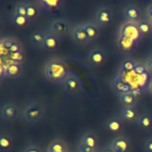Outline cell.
Listing matches in <instances>:
<instances>
[{
    "instance_id": "6da1fadb",
    "label": "cell",
    "mask_w": 152,
    "mask_h": 152,
    "mask_svg": "<svg viewBox=\"0 0 152 152\" xmlns=\"http://www.w3.org/2000/svg\"><path fill=\"white\" fill-rule=\"evenodd\" d=\"M70 72L68 65L61 59H51L44 67L45 77L53 83H62Z\"/></svg>"
},
{
    "instance_id": "7a4b0ae2",
    "label": "cell",
    "mask_w": 152,
    "mask_h": 152,
    "mask_svg": "<svg viewBox=\"0 0 152 152\" xmlns=\"http://www.w3.org/2000/svg\"><path fill=\"white\" fill-rule=\"evenodd\" d=\"M46 113V107L42 102L32 100L27 102L21 110V118L29 124L40 122Z\"/></svg>"
},
{
    "instance_id": "3957f363",
    "label": "cell",
    "mask_w": 152,
    "mask_h": 152,
    "mask_svg": "<svg viewBox=\"0 0 152 152\" xmlns=\"http://www.w3.org/2000/svg\"><path fill=\"white\" fill-rule=\"evenodd\" d=\"M61 84L64 90L70 94H77L82 90V82L80 77L72 71Z\"/></svg>"
},
{
    "instance_id": "277c9868",
    "label": "cell",
    "mask_w": 152,
    "mask_h": 152,
    "mask_svg": "<svg viewBox=\"0 0 152 152\" xmlns=\"http://www.w3.org/2000/svg\"><path fill=\"white\" fill-rule=\"evenodd\" d=\"M21 117V109L13 102H4L1 105V118L4 121H12Z\"/></svg>"
},
{
    "instance_id": "5b68a950",
    "label": "cell",
    "mask_w": 152,
    "mask_h": 152,
    "mask_svg": "<svg viewBox=\"0 0 152 152\" xmlns=\"http://www.w3.org/2000/svg\"><path fill=\"white\" fill-rule=\"evenodd\" d=\"M114 18V12L112 9L108 5L100 6L95 13V21L100 27H106L109 25Z\"/></svg>"
},
{
    "instance_id": "8992f818",
    "label": "cell",
    "mask_w": 152,
    "mask_h": 152,
    "mask_svg": "<svg viewBox=\"0 0 152 152\" xmlns=\"http://www.w3.org/2000/svg\"><path fill=\"white\" fill-rule=\"evenodd\" d=\"M49 29L55 34H56L57 36L61 37V36L67 35L69 32H72L73 27L66 19L57 18L51 21Z\"/></svg>"
},
{
    "instance_id": "52a82bcc",
    "label": "cell",
    "mask_w": 152,
    "mask_h": 152,
    "mask_svg": "<svg viewBox=\"0 0 152 152\" xmlns=\"http://www.w3.org/2000/svg\"><path fill=\"white\" fill-rule=\"evenodd\" d=\"M103 128L105 131L111 134H120L125 128V120L121 116H114L103 123Z\"/></svg>"
},
{
    "instance_id": "ba28073f",
    "label": "cell",
    "mask_w": 152,
    "mask_h": 152,
    "mask_svg": "<svg viewBox=\"0 0 152 152\" xmlns=\"http://www.w3.org/2000/svg\"><path fill=\"white\" fill-rule=\"evenodd\" d=\"M107 53L99 46L92 48L88 54L89 62L95 67H101L107 62Z\"/></svg>"
},
{
    "instance_id": "9c48e42d",
    "label": "cell",
    "mask_w": 152,
    "mask_h": 152,
    "mask_svg": "<svg viewBox=\"0 0 152 152\" xmlns=\"http://www.w3.org/2000/svg\"><path fill=\"white\" fill-rule=\"evenodd\" d=\"M115 152H131L132 142L125 135H118L114 138L108 144Z\"/></svg>"
},
{
    "instance_id": "30bf717a",
    "label": "cell",
    "mask_w": 152,
    "mask_h": 152,
    "mask_svg": "<svg viewBox=\"0 0 152 152\" xmlns=\"http://www.w3.org/2000/svg\"><path fill=\"white\" fill-rule=\"evenodd\" d=\"M120 35L125 36L126 37L132 38L136 42H139L140 39L142 37V35L139 29V27L136 22L126 21L121 28Z\"/></svg>"
},
{
    "instance_id": "8fae6325",
    "label": "cell",
    "mask_w": 152,
    "mask_h": 152,
    "mask_svg": "<svg viewBox=\"0 0 152 152\" xmlns=\"http://www.w3.org/2000/svg\"><path fill=\"white\" fill-rule=\"evenodd\" d=\"M124 15L127 21L139 22L143 20V13L142 9L136 4H128L124 8Z\"/></svg>"
},
{
    "instance_id": "7c38bea8",
    "label": "cell",
    "mask_w": 152,
    "mask_h": 152,
    "mask_svg": "<svg viewBox=\"0 0 152 152\" xmlns=\"http://www.w3.org/2000/svg\"><path fill=\"white\" fill-rule=\"evenodd\" d=\"M80 142L93 149L94 151H100V139L93 131H88L84 133L81 137Z\"/></svg>"
},
{
    "instance_id": "4fadbf2b",
    "label": "cell",
    "mask_w": 152,
    "mask_h": 152,
    "mask_svg": "<svg viewBox=\"0 0 152 152\" xmlns=\"http://www.w3.org/2000/svg\"><path fill=\"white\" fill-rule=\"evenodd\" d=\"M71 35H72L73 39L80 45H87L91 41L87 32L85 31L84 28L82 27V23H79L75 25L74 27H73Z\"/></svg>"
},
{
    "instance_id": "5bb4252c",
    "label": "cell",
    "mask_w": 152,
    "mask_h": 152,
    "mask_svg": "<svg viewBox=\"0 0 152 152\" xmlns=\"http://www.w3.org/2000/svg\"><path fill=\"white\" fill-rule=\"evenodd\" d=\"M60 42V37L52 32L50 29H47L43 43V48L48 51H55L59 47Z\"/></svg>"
},
{
    "instance_id": "9a60e30c",
    "label": "cell",
    "mask_w": 152,
    "mask_h": 152,
    "mask_svg": "<svg viewBox=\"0 0 152 152\" xmlns=\"http://www.w3.org/2000/svg\"><path fill=\"white\" fill-rule=\"evenodd\" d=\"M82 24L90 40H95L100 36V33H101L100 26L96 21L86 20L84 22H82Z\"/></svg>"
},
{
    "instance_id": "2e32d148",
    "label": "cell",
    "mask_w": 152,
    "mask_h": 152,
    "mask_svg": "<svg viewBox=\"0 0 152 152\" xmlns=\"http://www.w3.org/2000/svg\"><path fill=\"white\" fill-rule=\"evenodd\" d=\"M140 112L138 111V109L136 107H123L121 110V117L125 120V122H136L139 116Z\"/></svg>"
},
{
    "instance_id": "e0dca14e",
    "label": "cell",
    "mask_w": 152,
    "mask_h": 152,
    "mask_svg": "<svg viewBox=\"0 0 152 152\" xmlns=\"http://www.w3.org/2000/svg\"><path fill=\"white\" fill-rule=\"evenodd\" d=\"M40 9L46 11H56L61 9L65 2L63 0H38L36 2Z\"/></svg>"
},
{
    "instance_id": "ac0fdd59",
    "label": "cell",
    "mask_w": 152,
    "mask_h": 152,
    "mask_svg": "<svg viewBox=\"0 0 152 152\" xmlns=\"http://www.w3.org/2000/svg\"><path fill=\"white\" fill-rule=\"evenodd\" d=\"M136 123L140 128L143 130H150L152 127V113L148 110L141 112Z\"/></svg>"
},
{
    "instance_id": "d6986e66",
    "label": "cell",
    "mask_w": 152,
    "mask_h": 152,
    "mask_svg": "<svg viewBox=\"0 0 152 152\" xmlns=\"http://www.w3.org/2000/svg\"><path fill=\"white\" fill-rule=\"evenodd\" d=\"M69 151V148L67 142L62 139H55L53 140L48 146L47 147L46 152H67Z\"/></svg>"
},
{
    "instance_id": "ffe728a7",
    "label": "cell",
    "mask_w": 152,
    "mask_h": 152,
    "mask_svg": "<svg viewBox=\"0 0 152 152\" xmlns=\"http://www.w3.org/2000/svg\"><path fill=\"white\" fill-rule=\"evenodd\" d=\"M119 100L124 107H136L138 103L137 97L132 92L120 94Z\"/></svg>"
},
{
    "instance_id": "44dd1931",
    "label": "cell",
    "mask_w": 152,
    "mask_h": 152,
    "mask_svg": "<svg viewBox=\"0 0 152 152\" xmlns=\"http://www.w3.org/2000/svg\"><path fill=\"white\" fill-rule=\"evenodd\" d=\"M136 43L137 42L135 40L132 39V38H129V37H126L121 36V35L119 36L118 45H119L120 49L123 52H126V53L132 52L135 48Z\"/></svg>"
},
{
    "instance_id": "7402d4cb",
    "label": "cell",
    "mask_w": 152,
    "mask_h": 152,
    "mask_svg": "<svg viewBox=\"0 0 152 152\" xmlns=\"http://www.w3.org/2000/svg\"><path fill=\"white\" fill-rule=\"evenodd\" d=\"M40 7L36 2H27V17L30 21L36 20L40 14Z\"/></svg>"
},
{
    "instance_id": "603a6c76",
    "label": "cell",
    "mask_w": 152,
    "mask_h": 152,
    "mask_svg": "<svg viewBox=\"0 0 152 152\" xmlns=\"http://www.w3.org/2000/svg\"><path fill=\"white\" fill-rule=\"evenodd\" d=\"M47 30H35L30 34V40L37 47H43Z\"/></svg>"
},
{
    "instance_id": "cb8c5ba5",
    "label": "cell",
    "mask_w": 152,
    "mask_h": 152,
    "mask_svg": "<svg viewBox=\"0 0 152 152\" xmlns=\"http://www.w3.org/2000/svg\"><path fill=\"white\" fill-rule=\"evenodd\" d=\"M13 147V138L7 134H1L0 135V149L2 152H9Z\"/></svg>"
},
{
    "instance_id": "d4e9b609",
    "label": "cell",
    "mask_w": 152,
    "mask_h": 152,
    "mask_svg": "<svg viewBox=\"0 0 152 152\" xmlns=\"http://www.w3.org/2000/svg\"><path fill=\"white\" fill-rule=\"evenodd\" d=\"M12 21L16 27H18L20 28L28 27L30 22V20H29V18L27 16L20 15L15 12H13V14H12Z\"/></svg>"
},
{
    "instance_id": "484cf974",
    "label": "cell",
    "mask_w": 152,
    "mask_h": 152,
    "mask_svg": "<svg viewBox=\"0 0 152 152\" xmlns=\"http://www.w3.org/2000/svg\"><path fill=\"white\" fill-rule=\"evenodd\" d=\"M22 71V63H13L10 64L7 69V77H17L21 75Z\"/></svg>"
},
{
    "instance_id": "4316f807",
    "label": "cell",
    "mask_w": 152,
    "mask_h": 152,
    "mask_svg": "<svg viewBox=\"0 0 152 152\" xmlns=\"http://www.w3.org/2000/svg\"><path fill=\"white\" fill-rule=\"evenodd\" d=\"M137 25L139 27V29H140L142 37H146V36H148L151 32V22L148 20L143 19L142 20H140L139 22H137Z\"/></svg>"
},
{
    "instance_id": "83f0119b",
    "label": "cell",
    "mask_w": 152,
    "mask_h": 152,
    "mask_svg": "<svg viewBox=\"0 0 152 152\" xmlns=\"http://www.w3.org/2000/svg\"><path fill=\"white\" fill-rule=\"evenodd\" d=\"M8 57L13 61L18 62V63H23V61L26 60V54L23 50L16 52V53H10Z\"/></svg>"
},
{
    "instance_id": "f1b7e54d",
    "label": "cell",
    "mask_w": 152,
    "mask_h": 152,
    "mask_svg": "<svg viewBox=\"0 0 152 152\" xmlns=\"http://www.w3.org/2000/svg\"><path fill=\"white\" fill-rule=\"evenodd\" d=\"M13 12L20 15L27 16V2H19L15 4Z\"/></svg>"
},
{
    "instance_id": "f546056e",
    "label": "cell",
    "mask_w": 152,
    "mask_h": 152,
    "mask_svg": "<svg viewBox=\"0 0 152 152\" xmlns=\"http://www.w3.org/2000/svg\"><path fill=\"white\" fill-rule=\"evenodd\" d=\"M14 40H15V38L12 37H1V42H0V46L10 50V48L13 45Z\"/></svg>"
},
{
    "instance_id": "4dcf8cb0",
    "label": "cell",
    "mask_w": 152,
    "mask_h": 152,
    "mask_svg": "<svg viewBox=\"0 0 152 152\" xmlns=\"http://www.w3.org/2000/svg\"><path fill=\"white\" fill-rule=\"evenodd\" d=\"M136 61L133 59H126L123 63H122V69H124L125 71H132L134 70L135 65H136Z\"/></svg>"
},
{
    "instance_id": "1f68e13d",
    "label": "cell",
    "mask_w": 152,
    "mask_h": 152,
    "mask_svg": "<svg viewBox=\"0 0 152 152\" xmlns=\"http://www.w3.org/2000/svg\"><path fill=\"white\" fill-rule=\"evenodd\" d=\"M8 64L4 61V58H0V76L1 78L4 79V77H7V69H8Z\"/></svg>"
},
{
    "instance_id": "d6a6232c",
    "label": "cell",
    "mask_w": 152,
    "mask_h": 152,
    "mask_svg": "<svg viewBox=\"0 0 152 152\" xmlns=\"http://www.w3.org/2000/svg\"><path fill=\"white\" fill-rule=\"evenodd\" d=\"M148 70L147 67L145 64L142 63V62H136V65H135V68H134V72L136 74H139V75H142L144 74L146 71Z\"/></svg>"
},
{
    "instance_id": "836d02e7",
    "label": "cell",
    "mask_w": 152,
    "mask_h": 152,
    "mask_svg": "<svg viewBox=\"0 0 152 152\" xmlns=\"http://www.w3.org/2000/svg\"><path fill=\"white\" fill-rule=\"evenodd\" d=\"M22 50H23V48H22V43H21L19 40H17V39L15 38V40H14L13 45H12L11 48H10V53H16V52L22 51Z\"/></svg>"
},
{
    "instance_id": "e575fe53",
    "label": "cell",
    "mask_w": 152,
    "mask_h": 152,
    "mask_svg": "<svg viewBox=\"0 0 152 152\" xmlns=\"http://www.w3.org/2000/svg\"><path fill=\"white\" fill-rule=\"evenodd\" d=\"M22 152H44L43 150L39 147L38 145H28L26 146L23 150H22Z\"/></svg>"
},
{
    "instance_id": "d590c367",
    "label": "cell",
    "mask_w": 152,
    "mask_h": 152,
    "mask_svg": "<svg viewBox=\"0 0 152 152\" xmlns=\"http://www.w3.org/2000/svg\"><path fill=\"white\" fill-rule=\"evenodd\" d=\"M92 151H94L93 149L84 145L82 142H79L77 146V152H92Z\"/></svg>"
},
{
    "instance_id": "8d00e7d4",
    "label": "cell",
    "mask_w": 152,
    "mask_h": 152,
    "mask_svg": "<svg viewBox=\"0 0 152 152\" xmlns=\"http://www.w3.org/2000/svg\"><path fill=\"white\" fill-rule=\"evenodd\" d=\"M143 148H144L145 152H152V136L150 137V138H148L144 142Z\"/></svg>"
},
{
    "instance_id": "74e56055",
    "label": "cell",
    "mask_w": 152,
    "mask_h": 152,
    "mask_svg": "<svg viewBox=\"0 0 152 152\" xmlns=\"http://www.w3.org/2000/svg\"><path fill=\"white\" fill-rule=\"evenodd\" d=\"M145 65L148 69V70H151L152 72V54L150 55L147 60H146V62H145Z\"/></svg>"
},
{
    "instance_id": "f35d334b",
    "label": "cell",
    "mask_w": 152,
    "mask_h": 152,
    "mask_svg": "<svg viewBox=\"0 0 152 152\" xmlns=\"http://www.w3.org/2000/svg\"><path fill=\"white\" fill-rule=\"evenodd\" d=\"M99 152H115L113 151V149L109 146V145H107L105 147H103L102 149H100Z\"/></svg>"
},
{
    "instance_id": "ab89813d",
    "label": "cell",
    "mask_w": 152,
    "mask_h": 152,
    "mask_svg": "<svg viewBox=\"0 0 152 152\" xmlns=\"http://www.w3.org/2000/svg\"><path fill=\"white\" fill-rule=\"evenodd\" d=\"M148 12H149V14L152 17V4H151L148 8Z\"/></svg>"
},
{
    "instance_id": "60d3db41",
    "label": "cell",
    "mask_w": 152,
    "mask_h": 152,
    "mask_svg": "<svg viewBox=\"0 0 152 152\" xmlns=\"http://www.w3.org/2000/svg\"><path fill=\"white\" fill-rule=\"evenodd\" d=\"M150 90H151V92L152 94V82L151 83V85H150Z\"/></svg>"
},
{
    "instance_id": "b9f144b4",
    "label": "cell",
    "mask_w": 152,
    "mask_h": 152,
    "mask_svg": "<svg viewBox=\"0 0 152 152\" xmlns=\"http://www.w3.org/2000/svg\"><path fill=\"white\" fill-rule=\"evenodd\" d=\"M92 152H99V151H92Z\"/></svg>"
},
{
    "instance_id": "7bdbcfd3",
    "label": "cell",
    "mask_w": 152,
    "mask_h": 152,
    "mask_svg": "<svg viewBox=\"0 0 152 152\" xmlns=\"http://www.w3.org/2000/svg\"><path fill=\"white\" fill-rule=\"evenodd\" d=\"M67 152H71V151H67Z\"/></svg>"
}]
</instances>
